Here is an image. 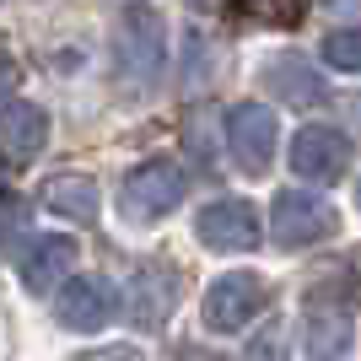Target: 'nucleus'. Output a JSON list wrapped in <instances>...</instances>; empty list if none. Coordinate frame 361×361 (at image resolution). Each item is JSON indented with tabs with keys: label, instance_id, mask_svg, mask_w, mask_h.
Listing matches in <instances>:
<instances>
[{
	"label": "nucleus",
	"instance_id": "17",
	"mask_svg": "<svg viewBox=\"0 0 361 361\" xmlns=\"http://www.w3.org/2000/svg\"><path fill=\"white\" fill-rule=\"evenodd\" d=\"M248 361H281V324H270L264 329V345L254 340V350H248Z\"/></svg>",
	"mask_w": 361,
	"mask_h": 361
},
{
	"label": "nucleus",
	"instance_id": "7",
	"mask_svg": "<svg viewBox=\"0 0 361 361\" xmlns=\"http://www.w3.org/2000/svg\"><path fill=\"white\" fill-rule=\"evenodd\" d=\"M286 162L302 183H334V178H345V167H350V135H340L334 124H302L291 135Z\"/></svg>",
	"mask_w": 361,
	"mask_h": 361
},
{
	"label": "nucleus",
	"instance_id": "13",
	"mask_svg": "<svg viewBox=\"0 0 361 361\" xmlns=\"http://www.w3.org/2000/svg\"><path fill=\"white\" fill-rule=\"evenodd\" d=\"M350 350V313L345 307H307L302 318V356L307 361H340Z\"/></svg>",
	"mask_w": 361,
	"mask_h": 361
},
{
	"label": "nucleus",
	"instance_id": "16",
	"mask_svg": "<svg viewBox=\"0 0 361 361\" xmlns=\"http://www.w3.org/2000/svg\"><path fill=\"white\" fill-rule=\"evenodd\" d=\"M324 60L345 75H361V27H334L324 38Z\"/></svg>",
	"mask_w": 361,
	"mask_h": 361
},
{
	"label": "nucleus",
	"instance_id": "12",
	"mask_svg": "<svg viewBox=\"0 0 361 361\" xmlns=\"http://www.w3.org/2000/svg\"><path fill=\"white\" fill-rule=\"evenodd\" d=\"M264 87H270L286 108H318L329 97L324 75L302 60V54H270V60H264Z\"/></svg>",
	"mask_w": 361,
	"mask_h": 361
},
{
	"label": "nucleus",
	"instance_id": "9",
	"mask_svg": "<svg viewBox=\"0 0 361 361\" xmlns=\"http://www.w3.org/2000/svg\"><path fill=\"white\" fill-rule=\"evenodd\" d=\"M71 264H75V243L65 238V232H38V238H27V243H16L11 248V270H16V281L27 291H54L71 275Z\"/></svg>",
	"mask_w": 361,
	"mask_h": 361
},
{
	"label": "nucleus",
	"instance_id": "5",
	"mask_svg": "<svg viewBox=\"0 0 361 361\" xmlns=\"http://www.w3.org/2000/svg\"><path fill=\"white\" fill-rule=\"evenodd\" d=\"M334 232V205L313 189H281L270 205V238L275 248H313Z\"/></svg>",
	"mask_w": 361,
	"mask_h": 361
},
{
	"label": "nucleus",
	"instance_id": "11",
	"mask_svg": "<svg viewBox=\"0 0 361 361\" xmlns=\"http://www.w3.org/2000/svg\"><path fill=\"white\" fill-rule=\"evenodd\" d=\"M0 146H6L11 173H22V167H27L32 157H44V146H49V114L38 103H27V97H11V103H6V119H0Z\"/></svg>",
	"mask_w": 361,
	"mask_h": 361
},
{
	"label": "nucleus",
	"instance_id": "15",
	"mask_svg": "<svg viewBox=\"0 0 361 361\" xmlns=\"http://www.w3.org/2000/svg\"><path fill=\"white\" fill-rule=\"evenodd\" d=\"M238 11L264 22V27H297L302 11H307V0H238Z\"/></svg>",
	"mask_w": 361,
	"mask_h": 361
},
{
	"label": "nucleus",
	"instance_id": "3",
	"mask_svg": "<svg viewBox=\"0 0 361 361\" xmlns=\"http://www.w3.org/2000/svg\"><path fill=\"white\" fill-rule=\"evenodd\" d=\"M264 307H270V281L254 275V270L216 275L211 291H205V324H211L216 334H243Z\"/></svg>",
	"mask_w": 361,
	"mask_h": 361
},
{
	"label": "nucleus",
	"instance_id": "8",
	"mask_svg": "<svg viewBox=\"0 0 361 361\" xmlns=\"http://www.w3.org/2000/svg\"><path fill=\"white\" fill-rule=\"evenodd\" d=\"M178 307V270L162 264V259H146L130 270V286H124V313L135 329H162L167 313Z\"/></svg>",
	"mask_w": 361,
	"mask_h": 361
},
{
	"label": "nucleus",
	"instance_id": "1",
	"mask_svg": "<svg viewBox=\"0 0 361 361\" xmlns=\"http://www.w3.org/2000/svg\"><path fill=\"white\" fill-rule=\"evenodd\" d=\"M114 65L124 81L135 87H157V75L167 71V22L151 0H130L114 32Z\"/></svg>",
	"mask_w": 361,
	"mask_h": 361
},
{
	"label": "nucleus",
	"instance_id": "2",
	"mask_svg": "<svg viewBox=\"0 0 361 361\" xmlns=\"http://www.w3.org/2000/svg\"><path fill=\"white\" fill-rule=\"evenodd\" d=\"M183 167L173 162V157H151V162L130 167L124 173V189H119V216L130 226H151L162 221V216H173L183 205Z\"/></svg>",
	"mask_w": 361,
	"mask_h": 361
},
{
	"label": "nucleus",
	"instance_id": "20",
	"mask_svg": "<svg viewBox=\"0 0 361 361\" xmlns=\"http://www.w3.org/2000/svg\"><path fill=\"white\" fill-rule=\"evenodd\" d=\"M356 205H361V183H356Z\"/></svg>",
	"mask_w": 361,
	"mask_h": 361
},
{
	"label": "nucleus",
	"instance_id": "18",
	"mask_svg": "<svg viewBox=\"0 0 361 361\" xmlns=\"http://www.w3.org/2000/svg\"><path fill=\"white\" fill-rule=\"evenodd\" d=\"M75 361H146V356L130 350V345H103V350H87V356H75Z\"/></svg>",
	"mask_w": 361,
	"mask_h": 361
},
{
	"label": "nucleus",
	"instance_id": "19",
	"mask_svg": "<svg viewBox=\"0 0 361 361\" xmlns=\"http://www.w3.org/2000/svg\"><path fill=\"white\" fill-rule=\"evenodd\" d=\"M173 361H226V356H216V350H205V345H183Z\"/></svg>",
	"mask_w": 361,
	"mask_h": 361
},
{
	"label": "nucleus",
	"instance_id": "10",
	"mask_svg": "<svg viewBox=\"0 0 361 361\" xmlns=\"http://www.w3.org/2000/svg\"><path fill=\"white\" fill-rule=\"evenodd\" d=\"M114 313H119V297H114V286H108L103 275H75V281L60 286V297H54L60 329H75V334L103 329Z\"/></svg>",
	"mask_w": 361,
	"mask_h": 361
},
{
	"label": "nucleus",
	"instance_id": "14",
	"mask_svg": "<svg viewBox=\"0 0 361 361\" xmlns=\"http://www.w3.org/2000/svg\"><path fill=\"white\" fill-rule=\"evenodd\" d=\"M38 200H44V211L65 216V221H97V183L87 173H54V178H44Z\"/></svg>",
	"mask_w": 361,
	"mask_h": 361
},
{
	"label": "nucleus",
	"instance_id": "4",
	"mask_svg": "<svg viewBox=\"0 0 361 361\" xmlns=\"http://www.w3.org/2000/svg\"><path fill=\"white\" fill-rule=\"evenodd\" d=\"M275 146H281V119H275L264 103H238V108H226V151H232L238 173L264 178V173H270V162H275Z\"/></svg>",
	"mask_w": 361,
	"mask_h": 361
},
{
	"label": "nucleus",
	"instance_id": "6",
	"mask_svg": "<svg viewBox=\"0 0 361 361\" xmlns=\"http://www.w3.org/2000/svg\"><path fill=\"white\" fill-rule=\"evenodd\" d=\"M195 238L211 254H248V248H259V211L238 195H221L211 205H200Z\"/></svg>",
	"mask_w": 361,
	"mask_h": 361
}]
</instances>
